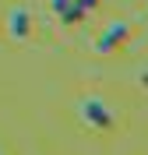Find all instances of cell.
<instances>
[{
	"instance_id": "277c9868",
	"label": "cell",
	"mask_w": 148,
	"mask_h": 155,
	"mask_svg": "<svg viewBox=\"0 0 148 155\" xmlns=\"http://www.w3.org/2000/svg\"><path fill=\"white\" fill-rule=\"evenodd\" d=\"M49 7H53V14H57L64 25H78V21L88 14V11L81 7L78 0H49Z\"/></svg>"
},
{
	"instance_id": "6da1fadb",
	"label": "cell",
	"mask_w": 148,
	"mask_h": 155,
	"mask_svg": "<svg viewBox=\"0 0 148 155\" xmlns=\"http://www.w3.org/2000/svg\"><path fill=\"white\" fill-rule=\"evenodd\" d=\"M78 116H81L85 127H92V130H99V134L113 130V124H117V109L109 106L102 95H85L78 102Z\"/></svg>"
},
{
	"instance_id": "3957f363",
	"label": "cell",
	"mask_w": 148,
	"mask_h": 155,
	"mask_svg": "<svg viewBox=\"0 0 148 155\" xmlns=\"http://www.w3.org/2000/svg\"><path fill=\"white\" fill-rule=\"evenodd\" d=\"M127 39H130V21H113V25L95 39V53H113V49H120Z\"/></svg>"
},
{
	"instance_id": "52a82bcc",
	"label": "cell",
	"mask_w": 148,
	"mask_h": 155,
	"mask_svg": "<svg viewBox=\"0 0 148 155\" xmlns=\"http://www.w3.org/2000/svg\"><path fill=\"white\" fill-rule=\"evenodd\" d=\"M0 152H4V145H0Z\"/></svg>"
},
{
	"instance_id": "8992f818",
	"label": "cell",
	"mask_w": 148,
	"mask_h": 155,
	"mask_svg": "<svg viewBox=\"0 0 148 155\" xmlns=\"http://www.w3.org/2000/svg\"><path fill=\"white\" fill-rule=\"evenodd\" d=\"M141 88H148V71H141Z\"/></svg>"
},
{
	"instance_id": "5b68a950",
	"label": "cell",
	"mask_w": 148,
	"mask_h": 155,
	"mask_svg": "<svg viewBox=\"0 0 148 155\" xmlns=\"http://www.w3.org/2000/svg\"><path fill=\"white\" fill-rule=\"evenodd\" d=\"M78 4H81L85 11H95V7H99V0H78Z\"/></svg>"
},
{
	"instance_id": "7a4b0ae2",
	"label": "cell",
	"mask_w": 148,
	"mask_h": 155,
	"mask_svg": "<svg viewBox=\"0 0 148 155\" xmlns=\"http://www.w3.org/2000/svg\"><path fill=\"white\" fill-rule=\"evenodd\" d=\"M4 32H7L11 42H25L32 35V14L25 4H14V7L4 14Z\"/></svg>"
}]
</instances>
